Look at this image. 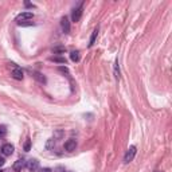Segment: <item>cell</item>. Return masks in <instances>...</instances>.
Here are the masks:
<instances>
[{
  "instance_id": "obj_1",
  "label": "cell",
  "mask_w": 172,
  "mask_h": 172,
  "mask_svg": "<svg viewBox=\"0 0 172 172\" xmlns=\"http://www.w3.org/2000/svg\"><path fill=\"white\" fill-rule=\"evenodd\" d=\"M134 155H136V147H130L129 149L126 151L125 156H124V161L125 163H130L134 159Z\"/></svg>"
},
{
  "instance_id": "obj_2",
  "label": "cell",
  "mask_w": 172,
  "mask_h": 172,
  "mask_svg": "<svg viewBox=\"0 0 172 172\" xmlns=\"http://www.w3.org/2000/svg\"><path fill=\"white\" fill-rule=\"evenodd\" d=\"M32 18H34V13L32 12H30V11L22 12V13H19V15L16 16V22H18V23L26 22V20H30V19H32Z\"/></svg>"
},
{
  "instance_id": "obj_3",
  "label": "cell",
  "mask_w": 172,
  "mask_h": 172,
  "mask_svg": "<svg viewBox=\"0 0 172 172\" xmlns=\"http://www.w3.org/2000/svg\"><path fill=\"white\" fill-rule=\"evenodd\" d=\"M26 167L28 168V171L34 172V171L38 170V167H39V161L36 160V159H31V160H28V161L26 163Z\"/></svg>"
},
{
  "instance_id": "obj_4",
  "label": "cell",
  "mask_w": 172,
  "mask_h": 172,
  "mask_svg": "<svg viewBox=\"0 0 172 172\" xmlns=\"http://www.w3.org/2000/svg\"><path fill=\"white\" fill-rule=\"evenodd\" d=\"M13 145L12 144H4V145L2 147V153L4 155V156H11V155L13 153Z\"/></svg>"
},
{
  "instance_id": "obj_5",
  "label": "cell",
  "mask_w": 172,
  "mask_h": 172,
  "mask_svg": "<svg viewBox=\"0 0 172 172\" xmlns=\"http://www.w3.org/2000/svg\"><path fill=\"white\" fill-rule=\"evenodd\" d=\"M60 27H62V30H63V32L65 34L70 32V22H69V19H67L66 16H63V18L60 19Z\"/></svg>"
},
{
  "instance_id": "obj_6",
  "label": "cell",
  "mask_w": 172,
  "mask_h": 172,
  "mask_svg": "<svg viewBox=\"0 0 172 172\" xmlns=\"http://www.w3.org/2000/svg\"><path fill=\"white\" fill-rule=\"evenodd\" d=\"M81 16H82V5L77 7V8H75V9H74V11H73V15H71V18H73V22H79Z\"/></svg>"
},
{
  "instance_id": "obj_7",
  "label": "cell",
  "mask_w": 172,
  "mask_h": 172,
  "mask_svg": "<svg viewBox=\"0 0 172 172\" xmlns=\"http://www.w3.org/2000/svg\"><path fill=\"white\" fill-rule=\"evenodd\" d=\"M26 163H27V161L23 160V159H19L18 161H15V164H13V171L22 172V170L26 167Z\"/></svg>"
},
{
  "instance_id": "obj_8",
  "label": "cell",
  "mask_w": 172,
  "mask_h": 172,
  "mask_svg": "<svg viewBox=\"0 0 172 172\" xmlns=\"http://www.w3.org/2000/svg\"><path fill=\"white\" fill-rule=\"evenodd\" d=\"M75 148H77V141L75 140H67L66 143H65V149L66 151H69V152H73V151H75Z\"/></svg>"
},
{
  "instance_id": "obj_9",
  "label": "cell",
  "mask_w": 172,
  "mask_h": 172,
  "mask_svg": "<svg viewBox=\"0 0 172 172\" xmlns=\"http://www.w3.org/2000/svg\"><path fill=\"white\" fill-rule=\"evenodd\" d=\"M12 78H15V79H18V81H22L23 79V71H22V69H19V67H15V70L12 71Z\"/></svg>"
},
{
  "instance_id": "obj_10",
  "label": "cell",
  "mask_w": 172,
  "mask_h": 172,
  "mask_svg": "<svg viewBox=\"0 0 172 172\" xmlns=\"http://www.w3.org/2000/svg\"><path fill=\"white\" fill-rule=\"evenodd\" d=\"M32 77L35 78L38 82H40V83H46V78L42 75L40 73H38V71H35V73H32Z\"/></svg>"
},
{
  "instance_id": "obj_11",
  "label": "cell",
  "mask_w": 172,
  "mask_h": 172,
  "mask_svg": "<svg viewBox=\"0 0 172 172\" xmlns=\"http://www.w3.org/2000/svg\"><path fill=\"white\" fill-rule=\"evenodd\" d=\"M97 35H98V28H96L93 31L92 34V36H90V42H89V47H92L94 45V42H96V39H97Z\"/></svg>"
},
{
  "instance_id": "obj_12",
  "label": "cell",
  "mask_w": 172,
  "mask_h": 172,
  "mask_svg": "<svg viewBox=\"0 0 172 172\" xmlns=\"http://www.w3.org/2000/svg\"><path fill=\"white\" fill-rule=\"evenodd\" d=\"M70 58H71L73 62H78V60H79V53L78 51H71V54H70Z\"/></svg>"
},
{
  "instance_id": "obj_13",
  "label": "cell",
  "mask_w": 172,
  "mask_h": 172,
  "mask_svg": "<svg viewBox=\"0 0 172 172\" xmlns=\"http://www.w3.org/2000/svg\"><path fill=\"white\" fill-rule=\"evenodd\" d=\"M54 62H58V63H65L66 65V59L63 58V57H53V58H50Z\"/></svg>"
},
{
  "instance_id": "obj_14",
  "label": "cell",
  "mask_w": 172,
  "mask_h": 172,
  "mask_svg": "<svg viewBox=\"0 0 172 172\" xmlns=\"http://www.w3.org/2000/svg\"><path fill=\"white\" fill-rule=\"evenodd\" d=\"M54 145H55V141H54V139L47 140V143H46V149H53Z\"/></svg>"
},
{
  "instance_id": "obj_15",
  "label": "cell",
  "mask_w": 172,
  "mask_h": 172,
  "mask_svg": "<svg viewBox=\"0 0 172 172\" xmlns=\"http://www.w3.org/2000/svg\"><path fill=\"white\" fill-rule=\"evenodd\" d=\"M114 77H116L117 79L120 78V70H119V62L114 63Z\"/></svg>"
},
{
  "instance_id": "obj_16",
  "label": "cell",
  "mask_w": 172,
  "mask_h": 172,
  "mask_svg": "<svg viewBox=\"0 0 172 172\" xmlns=\"http://www.w3.org/2000/svg\"><path fill=\"white\" fill-rule=\"evenodd\" d=\"M19 26H32L34 23L32 22H30V20H26V22H20V23H18Z\"/></svg>"
},
{
  "instance_id": "obj_17",
  "label": "cell",
  "mask_w": 172,
  "mask_h": 172,
  "mask_svg": "<svg viewBox=\"0 0 172 172\" xmlns=\"http://www.w3.org/2000/svg\"><path fill=\"white\" fill-rule=\"evenodd\" d=\"M65 47H55L54 49V53H65Z\"/></svg>"
},
{
  "instance_id": "obj_18",
  "label": "cell",
  "mask_w": 172,
  "mask_h": 172,
  "mask_svg": "<svg viewBox=\"0 0 172 172\" xmlns=\"http://www.w3.org/2000/svg\"><path fill=\"white\" fill-rule=\"evenodd\" d=\"M30 144H31V140H27L26 141V145H24V151H30Z\"/></svg>"
},
{
  "instance_id": "obj_19",
  "label": "cell",
  "mask_w": 172,
  "mask_h": 172,
  "mask_svg": "<svg viewBox=\"0 0 172 172\" xmlns=\"http://www.w3.org/2000/svg\"><path fill=\"white\" fill-rule=\"evenodd\" d=\"M55 172H66V171H65V168H63V167H57Z\"/></svg>"
},
{
  "instance_id": "obj_20",
  "label": "cell",
  "mask_w": 172,
  "mask_h": 172,
  "mask_svg": "<svg viewBox=\"0 0 172 172\" xmlns=\"http://www.w3.org/2000/svg\"><path fill=\"white\" fill-rule=\"evenodd\" d=\"M62 134H63L62 130H58V132L55 133V137H62Z\"/></svg>"
},
{
  "instance_id": "obj_21",
  "label": "cell",
  "mask_w": 172,
  "mask_h": 172,
  "mask_svg": "<svg viewBox=\"0 0 172 172\" xmlns=\"http://www.w3.org/2000/svg\"><path fill=\"white\" fill-rule=\"evenodd\" d=\"M4 163H5V160L3 159V157H0V167H3V166H4Z\"/></svg>"
},
{
  "instance_id": "obj_22",
  "label": "cell",
  "mask_w": 172,
  "mask_h": 172,
  "mask_svg": "<svg viewBox=\"0 0 172 172\" xmlns=\"http://www.w3.org/2000/svg\"><path fill=\"white\" fill-rule=\"evenodd\" d=\"M156 172H160V171H156Z\"/></svg>"
},
{
  "instance_id": "obj_23",
  "label": "cell",
  "mask_w": 172,
  "mask_h": 172,
  "mask_svg": "<svg viewBox=\"0 0 172 172\" xmlns=\"http://www.w3.org/2000/svg\"><path fill=\"white\" fill-rule=\"evenodd\" d=\"M0 136H2V133H0Z\"/></svg>"
},
{
  "instance_id": "obj_24",
  "label": "cell",
  "mask_w": 172,
  "mask_h": 172,
  "mask_svg": "<svg viewBox=\"0 0 172 172\" xmlns=\"http://www.w3.org/2000/svg\"><path fill=\"white\" fill-rule=\"evenodd\" d=\"M0 172H3V171H0Z\"/></svg>"
}]
</instances>
